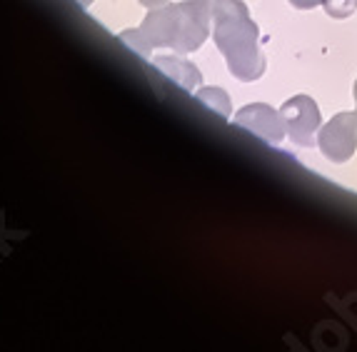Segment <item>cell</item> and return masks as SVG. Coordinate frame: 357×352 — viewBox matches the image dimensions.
Returning <instances> with one entry per match:
<instances>
[{"mask_svg": "<svg viewBox=\"0 0 357 352\" xmlns=\"http://www.w3.org/2000/svg\"><path fill=\"white\" fill-rule=\"evenodd\" d=\"M213 0H180L160 8H150L140 28L123 30L120 38L135 53L150 58L153 48H173L188 55L208 40L213 25Z\"/></svg>", "mask_w": 357, "mask_h": 352, "instance_id": "1", "label": "cell"}, {"mask_svg": "<svg viewBox=\"0 0 357 352\" xmlns=\"http://www.w3.org/2000/svg\"><path fill=\"white\" fill-rule=\"evenodd\" d=\"M260 30L243 0H213V40L225 55L227 70L243 83H252L265 72Z\"/></svg>", "mask_w": 357, "mask_h": 352, "instance_id": "2", "label": "cell"}, {"mask_svg": "<svg viewBox=\"0 0 357 352\" xmlns=\"http://www.w3.org/2000/svg\"><path fill=\"white\" fill-rule=\"evenodd\" d=\"M317 145L328 160H350L357 150V110L355 113H337L328 125H322L320 135H317Z\"/></svg>", "mask_w": 357, "mask_h": 352, "instance_id": "3", "label": "cell"}, {"mask_svg": "<svg viewBox=\"0 0 357 352\" xmlns=\"http://www.w3.org/2000/svg\"><path fill=\"white\" fill-rule=\"evenodd\" d=\"M280 115L285 120L287 135L292 137V143L300 148H310L312 145V135L320 130L322 118L317 102L307 95H295L280 108Z\"/></svg>", "mask_w": 357, "mask_h": 352, "instance_id": "4", "label": "cell"}, {"mask_svg": "<svg viewBox=\"0 0 357 352\" xmlns=\"http://www.w3.org/2000/svg\"><path fill=\"white\" fill-rule=\"evenodd\" d=\"M235 125L255 132L268 143H280L287 130L282 115L270 108V105H265V102H252V105L240 108L238 115H235Z\"/></svg>", "mask_w": 357, "mask_h": 352, "instance_id": "5", "label": "cell"}, {"mask_svg": "<svg viewBox=\"0 0 357 352\" xmlns=\"http://www.w3.org/2000/svg\"><path fill=\"white\" fill-rule=\"evenodd\" d=\"M150 60H153V66L158 68L165 78L178 83L180 88L188 90V93H192L197 85L203 83L200 70H197L188 58H180V53L178 55H155V58H150Z\"/></svg>", "mask_w": 357, "mask_h": 352, "instance_id": "6", "label": "cell"}, {"mask_svg": "<svg viewBox=\"0 0 357 352\" xmlns=\"http://www.w3.org/2000/svg\"><path fill=\"white\" fill-rule=\"evenodd\" d=\"M195 98L205 102L208 108H213L215 113H220L222 118H230V98L222 88H200Z\"/></svg>", "mask_w": 357, "mask_h": 352, "instance_id": "7", "label": "cell"}, {"mask_svg": "<svg viewBox=\"0 0 357 352\" xmlns=\"http://www.w3.org/2000/svg\"><path fill=\"white\" fill-rule=\"evenodd\" d=\"M322 6L330 18H350L357 8V0H325Z\"/></svg>", "mask_w": 357, "mask_h": 352, "instance_id": "8", "label": "cell"}, {"mask_svg": "<svg viewBox=\"0 0 357 352\" xmlns=\"http://www.w3.org/2000/svg\"><path fill=\"white\" fill-rule=\"evenodd\" d=\"M325 0H290L292 8H298V10H310V8H317L322 6Z\"/></svg>", "mask_w": 357, "mask_h": 352, "instance_id": "9", "label": "cell"}, {"mask_svg": "<svg viewBox=\"0 0 357 352\" xmlns=\"http://www.w3.org/2000/svg\"><path fill=\"white\" fill-rule=\"evenodd\" d=\"M145 8H160V6H167L170 0H140Z\"/></svg>", "mask_w": 357, "mask_h": 352, "instance_id": "10", "label": "cell"}, {"mask_svg": "<svg viewBox=\"0 0 357 352\" xmlns=\"http://www.w3.org/2000/svg\"><path fill=\"white\" fill-rule=\"evenodd\" d=\"M77 6H80V8H90V6H93V0H77Z\"/></svg>", "mask_w": 357, "mask_h": 352, "instance_id": "11", "label": "cell"}, {"mask_svg": "<svg viewBox=\"0 0 357 352\" xmlns=\"http://www.w3.org/2000/svg\"><path fill=\"white\" fill-rule=\"evenodd\" d=\"M355 102H357V80H355Z\"/></svg>", "mask_w": 357, "mask_h": 352, "instance_id": "12", "label": "cell"}]
</instances>
